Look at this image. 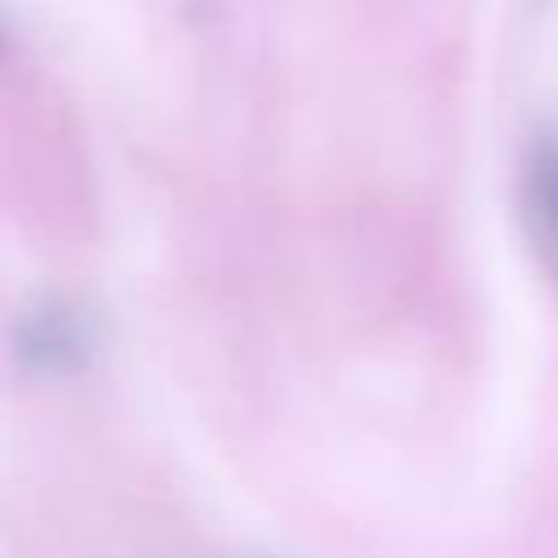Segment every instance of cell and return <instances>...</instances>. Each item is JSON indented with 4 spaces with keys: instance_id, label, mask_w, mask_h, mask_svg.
<instances>
[{
    "instance_id": "6da1fadb",
    "label": "cell",
    "mask_w": 558,
    "mask_h": 558,
    "mask_svg": "<svg viewBox=\"0 0 558 558\" xmlns=\"http://www.w3.org/2000/svg\"><path fill=\"white\" fill-rule=\"evenodd\" d=\"M13 344H17V357L31 371L70 375L92 357L96 331H92V318H83L78 305L48 296V301L22 310V318L13 327Z\"/></svg>"
},
{
    "instance_id": "7a4b0ae2",
    "label": "cell",
    "mask_w": 558,
    "mask_h": 558,
    "mask_svg": "<svg viewBox=\"0 0 558 558\" xmlns=\"http://www.w3.org/2000/svg\"><path fill=\"white\" fill-rule=\"evenodd\" d=\"M527 214L545 253L558 266V144H541L527 166Z\"/></svg>"
}]
</instances>
